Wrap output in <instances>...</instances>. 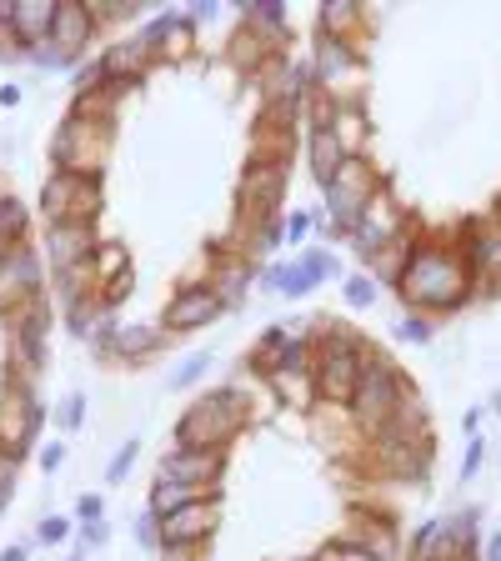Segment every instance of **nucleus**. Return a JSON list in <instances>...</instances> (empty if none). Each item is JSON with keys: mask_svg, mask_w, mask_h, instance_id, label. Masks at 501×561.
Listing matches in <instances>:
<instances>
[{"mask_svg": "<svg viewBox=\"0 0 501 561\" xmlns=\"http://www.w3.org/2000/svg\"><path fill=\"white\" fill-rule=\"evenodd\" d=\"M361 386V351L351 336H331L321 351V396L331 401H351Z\"/></svg>", "mask_w": 501, "mask_h": 561, "instance_id": "nucleus-1", "label": "nucleus"}, {"mask_svg": "<svg viewBox=\"0 0 501 561\" xmlns=\"http://www.w3.org/2000/svg\"><path fill=\"white\" fill-rule=\"evenodd\" d=\"M406 291H411L416 301H456V296H461V271H456L446 256L421 251V256L406 266Z\"/></svg>", "mask_w": 501, "mask_h": 561, "instance_id": "nucleus-2", "label": "nucleus"}, {"mask_svg": "<svg viewBox=\"0 0 501 561\" xmlns=\"http://www.w3.org/2000/svg\"><path fill=\"white\" fill-rule=\"evenodd\" d=\"M356 416L366 421V426H376V421H386L396 406H401V386H396V376H391V366L386 361H376V366H366L361 371V386H356Z\"/></svg>", "mask_w": 501, "mask_h": 561, "instance_id": "nucleus-3", "label": "nucleus"}, {"mask_svg": "<svg viewBox=\"0 0 501 561\" xmlns=\"http://www.w3.org/2000/svg\"><path fill=\"white\" fill-rule=\"evenodd\" d=\"M231 431H236L231 396H211L206 406H196V411L181 421V436H186V441H201V446H211V441H226Z\"/></svg>", "mask_w": 501, "mask_h": 561, "instance_id": "nucleus-4", "label": "nucleus"}, {"mask_svg": "<svg viewBox=\"0 0 501 561\" xmlns=\"http://www.w3.org/2000/svg\"><path fill=\"white\" fill-rule=\"evenodd\" d=\"M326 196H331L336 216H356V206L366 201V171H361V161H346V166L326 181ZM361 211H366V206H361Z\"/></svg>", "mask_w": 501, "mask_h": 561, "instance_id": "nucleus-5", "label": "nucleus"}, {"mask_svg": "<svg viewBox=\"0 0 501 561\" xmlns=\"http://www.w3.org/2000/svg\"><path fill=\"white\" fill-rule=\"evenodd\" d=\"M216 466H221V456L216 451H181V456H166L161 461V476L171 481V486H186V481H201V476H216Z\"/></svg>", "mask_w": 501, "mask_h": 561, "instance_id": "nucleus-6", "label": "nucleus"}, {"mask_svg": "<svg viewBox=\"0 0 501 561\" xmlns=\"http://www.w3.org/2000/svg\"><path fill=\"white\" fill-rule=\"evenodd\" d=\"M221 311V296L216 291H186L171 311H166V326H176V331H186V326H201V321H211Z\"/></svg>", "mask_w": 501, "mask_h": 561, "instance_id": "nucleus-7", "label": "nucleus"}, {"mask_svg": "<svg viewBox=\"0 0 501 561\" xmlns=\"http://www.w3.org/2000/svg\"><path fill=\"white\" fill-rule=\"evenodd\" d=\"M31 426H36V406H26L21 396H11V406H0V436L11 441V451H21V446H26Z\"/></svg>", "mask_w": 501, "mask_h": 561, "instance_id": "nucleus-8", "label": "nucleus"}, {"mask_svg": "<svg viewBox=\"0 0 501 561\" xmlns=\"http://www.w3.org/2000/svg\"><path fill=\"white\" fill-rule=\"evenodd\" d=\"M11 26L21 31V41H41L46 31H56V6H16Z\"/></svg>", "mask_w": 501, "mask_h": 561, "instance_id": "nucleus-9", "label": "nucleus"}, {"mask_svg": "<svg viewBox=\"0 0 501 561\" xmlns=\"http://www.w3.org/2000/svg\"><path fill=\"white\" fill-rule=\"evenodd\" d=\"M271 191H281V166H256V171H246L241 196H246L251 211H266V196H271Z\"/></svg>", "mask_w": 501, "mask_h": 561, "instance_id": "nucleus-10", "label": "nucleus"}, {"mask_svg": "<svg viewBox=\"0 0 501 561\" xmlns=\"http://www.w3.org/2000/svg\"><path fill=\"white\" fill-rule=\"evenodd\" d=\"M391 226H396V221H391V206H386L381 196H376V201H366V211H361V226H356V231H361V241H366L361 251H376V246L386 241V231H391Z\"/></svg>", "mask_w": 501, "mask_h": 561, "instance_id": "nucleus-11", "label": "nucleus"}, {"mask_svg": "<svg viewBox=\"0 0 501 561\" xmlns=\"http://www.w3.org/2000/svg\"><path fill=\"white\" fill-rule=\"evenodd\" d=\"M206 526H211V511H206V506H181V511L166 516V541H191V536H201Z\"/></svg>", "mask_w": 501, "mask_h": 561, "instance_id": "nucleus-12", "label": "nucleus"}, {"mask_svg": "<svg viewBox=\"0 0 501 561\" xmlns=\"http://www.w3.org/2000/svg\"><path fill=\"white\" fill-rule=\"evenodd\" d=\"M86 31H91V16L81 6H56V31H51L56 46H81Z\"/></svg>", "mask_w": 501, "mask_h": 561, "instance_id": "nucleus-13", "label": "nucleus"}, {"mask_svg": "<svg viewBox=\"0 0 501 561\" xmlns=\"http://www.w3.org/2000/svg\"><path fill=\"white\" fill-rule=\"evenodd\" d=\"M21 226H26V211H21V206H6V211H0V241L21 236Z\"/></svg>", "mask_w": 501, "mask_h": 561, "instance_id": "nucleus-14", "label": "nucleus"}, {"mask_svg": "<svg viewBox=\"0 0 501 561\" xmlns=\"http://www.w3.org/2000/svg\"><path fill=\"white\" fill-rule=\"evenodd\" d=\"M481 256H486V271L496 276V271H501V231H496V226L486 231V241H481Z\"/></svg>", "mask_w": 501, "mask_h": 561, "instance_id": "nucleus-15", "label": "nucleus"}, {"mask_svg": "<svg viewBox=\"0 0 501 561\" xmlns=\"http://www.w3.org/2000/svg\"><path fill=\"white\" fill-rule=\"evenodd\" d=\"M321 561H376L371 551H356V546H326Z\"/></svg>", "mask_w": 501, "mask_h": 561, "instance_id": "nucleus-16", "label": "nucleus"}, {"mask_svg": "<svg viewBox=\"0 0 501 561\" xmlns=\"http://www.w3.org/2000/svg\"><path fill=\"white\" fill-rule=\"evenodd\" d=\"M151 341H156V331H146V326H141V331H126V336H121V351H131V356H136V351H146Z\"/></svg>", "mask_w": 501, "mask_h": 561, "instance_id": "nucleus-17", "label": "nucleus"}, {"mask_svg": "<svg viewBox=\"0 0 501 561\" xmlns=\"http://www.w3.org/2000/svg\"><path fill=\"white\" fill-rule=\"evenodd\" d=\"M346 296H351L356 306H366V301H371V281H361V276H351V281H346Z\"/></svg>", "mask_w": 501, "mask_h": 561, "instance_id": "nucleus-18", "label": "nucleus"}, {"mask_svg": "<svg viewBox=\"0 0 501 561\" xmlns=\"http://www.w3.org/2000/svg\"><path fill=\"white\" fill-rule=\"evenodd\" d=\"M201 366H206V356H191V361H186V366L176 371V386H186V381H196V376H201Z\"/></svg>", "mask_w": 501, "mask_h": 561, "instance_id": "nucleus-19", "label": "nucleus"}, {"mask_svg": "<svg viewBox=\"0 0 501 561\" xmlns=\"http://www.w3.org/2000/svg\"><path fill=\"white\" fill-rule=\"evenodd\" d=\"M186 41H191V31H186V21H176V26H171V56H181Z\"/></svg>", "mask_w": 501, "mask_h": 561, "instance_id": "nucleus-20", "label": "nucleus"}, {"mask_svg": "<svg viewBox=\"0 0 501 561\" xmlns=\"http://www.w3.org/2000/svg\"><path fill=\"white\" fill-rule=\"evenodd\" d=\"M131 461H136V446H126V451H121V456H116V461H111V476H121V471H126V466H131Z\"/></svg>", "mask_w": 501, "mask_h": 561, "instance_id": "nucleus-21", "label": "nucleus"}, {"mask_svg": "<svg viewBox=\"0 0 501 561\" xmlns=\"http://www.w3.org/2000/svg\"><path fill=\"white\" fill-rule=\"evenodd\" d=\"M401 331H406V336H411V341H426V321H406V326H401Z\"/></svg>", "mask_w": 501, "mask_h": 561, "instance_id": "nucleus-22", "label": "nucleus"}, {"mask_svg": "<svg viewBox=\"0 0 501 561\" xmlns=\"http://www.w3.org/2000/svg\"><path fill=\"white\" fill-rule=\"evenodd\" d=\"M41 536H46V541H61V536H66V521H46V531H41Z\"/></svg>", "mask_w": 501, "mask_h": 561, "instance_id": "nucleus-23", "label": "nucleus"}, {"mask_svg": "<svg viewBox=\"0 0 501 561\" xmlns=\"http://www.w3.org/2000/svg\"><path fill=\"white\" fill-rule=\"evenodd\" d=\"M486 561H501V536H496V541L486 546Z\"/></svg>", "mask_w": 501, "mask_h": 561, "instance_id": "nucleus-24", "label": "nucleus"}, {"mask_svg": "<svg viewBox=\"0 0 501 561\" xmlns=\"http://www.w3.org/2000/svg\"><path fill=\"white\" fill-rule=\"evenodd\" d=\"M0 561H26V556H21V551H6V556H0Z\"/></svg>", "mask_w": 501, "mask_h": 561, "instance_id": "nucleus-25", "label": "nucleus"}]
</instances>
